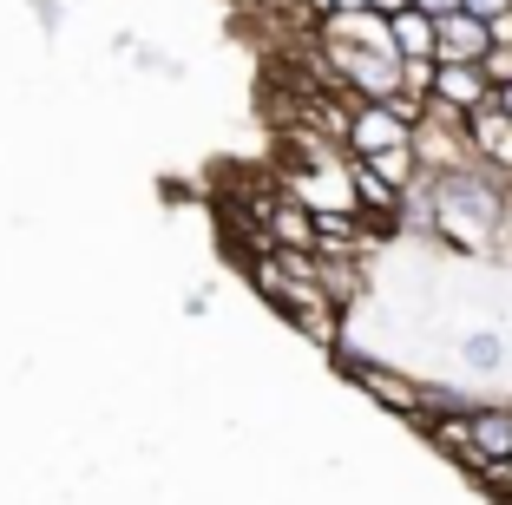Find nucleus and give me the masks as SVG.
<instances>
[{
  "label": "nucleus",
  "mask_w": 512,
  "mask_h": 505,
  "mask_svg": "<svg viewBox=\"0 0 512 505\" xmlns=\"http://www.w3.org/2000/svg\"><path fill=\"white\" fill-rule=\"evenodd\" d=\"M467 151L486 164V171H499V178L512 184V119L499 112V92L480 105V112H467Z\"/></svg>",
  "instance_id": "5"
},
{
  "label": "nucleus",
  "mask_w": 512,
  "mask_h": 505,
  "mask_svg": "<svg viewBox=\"0 0 512 505\" xmlns=\"http://www.w3.org/2000/svg\"><path fill=\"white\" fill-rule=\"evenodd\" d=\"M256 243H276V250H316V217L296 204V197L270 191L256 204Z\"/></svg>",
  "instance_id": "4"
},
{
  "label": "nucleus",
  "mask_w": 512,
  "mask_h": 505,
  "mask_svg": "<svg viewBox=\"0 0 512 505\" xmlns=\"http://www.w3.org/2000/svg\"><path fill=\"white\" fill-rule=\"evenodd\" d=\"M480 73L493 79V92H499V86H512V46H486V60H480Z\"/></svg>",
  "instance_id": "12"
},
{
  "label": "nucleus",
  "mask_w": 512,
  "mask_h": 505,
  "mask_svg": "<svg viewBox=\"0 0 512 505\" xmlns=\"http://www.w3.org/2000/svg\"><path fill=\"white\" fill-rule=\"evenodd\" d=\"M493 99V79L480 73V66L467 60H434V92H427V105H447V112H480V105Z\"/></svg>",
  "instance_id": "6"
},
{
  "label": "nucleus",
  "mask_w": 512,
  "mask_h": 505,
  "mask_svg": "<svg viewBox=\"0 0 512 505\" xmlns=\"http://www.w3.org/2000/svg\"><path fill=\"white\" fill-rule=\"evenodd\" d=\"M467 14H480V20H499V14H512V0H460Z\"/></svg>",
  "instance_id": "14"
},
{
  "label": "nucleus",
  "mask_w": 512,
  "mask_h": 505,
  "mask_svg": "<svg viewBox=\"0 0 512 505\" xmlns=\"http://www.w3.org/2000/svg\"><path fill=\"white\" fill-rule=\"evenodd\" d=\"M486 46H493V27H486L480 14H467V7L434 20V60H467V66H480Z\"/></svg>",
  "instance_id": "7"
},
{
  "label": "nucleus",
  "mask_w": 512,
  "mask_h": 505,
  "mask_svg": "<svg viewBox=\"0 0 512 505\" xmlns=\"http://www.w3.org/2000/svg\"><path fill=\"white\" fill-rule=\"evenodd\" d=\"M401 92L427 99V92H434V60H401Z\"/></svg>",
  "instance_id": "11"
},
{
  "label": "nucleus",
  "mask_w": 512,
  "mask_h": 505,
  "mask_svg": "<svg viewBox=\"0 0 512 505\" xmlns=\"http://www.w3.org/2000/svg\"><path fill=\"white\" fill-rule=\"evenodd\" d=\"M427 197H434V243L453 256H486L499 237H506L512 217V184L499 171H486L480 158L453 164V171H434L427 178Z\"/></svg>",
  "instance_id": "1"
},
{
  "label": "nucleus",
  "mask_w": 512,
  "mask_h": 505,
  "mask_svg": "<svg viewBox=\"0 0 512 505\" xmlns=\"http://www.w3.org/2000/svg\"><path fill=\"white\" fill-rule=\"evenodd\" d=\"M414 7H421V14H434V20L440 14H460V0H414Z\"/></svg>",
  "instance_id": "15"
},
{
  "label": "nucleus",
  "mask_w": 512,
  "mask_h": 505,
  "mask_svg": "<svg viewBox=\"0 0 512 505\" xmlns=\"http://www.w3.org/2000/svg\"><path fill=\"white\" fill-rule=\"evenodd\" d=\"M329 361H335V368H342V374H348L355 387H362L368 401H381V407H388L394 420H407V427H421V420H427V381H414V374L388 368L381 355H355L348 342L335 348Z\"/></svg>",
  "instance_id": "2"
},
{
  "label": "nucleus",
  "mask_w": 512,
  "mask_h": 505,
  "mask_svg": "<svg viewBox=\"0 0 512 505\" xmlns=\"http://www.w3.org/2000/svg\"><path fill=\"white\" fill-rule=\"evenodd\" d=\"M467 433H473V446H480L486 466L512 460V401H473L467 407Z\"/></svg>",
  "instance_id": "8"
},
{
  "label": "nucleus",
  "mask_w": 512,
  "mask_h": 505,
  "mask_svg": "<svg viewBox=\"0 0 512 505\" xmlns=\"http://www.w3.org/2000/svg\"><path fill=\"white\" fill-rule=\"evenodd\" d=\"M460 355H467V368H480V374H493V368H506V342H499L493 328H473L467 342H460Z\"/></svg>",
  "instance_id": "10"
},
{
  "label": "nucleus",
  "mask_w": 512,
  "mask_h": 505,
  "mask_svg": "<svg viewBox=\"0 0 512 505\" xmlns=\"http://www.w3.org/2000/svg\"><path fill=\"white\" fill-rule=\"evenodd\" d=\"M499 112H506V119H512V86H499Z\"/></svg>",
  "instance_id": "18"
},
{
  "label": "nucleus",
  "mask_w": 512,
  "mask_h": 505,
  "mask_svg": "<svg viewBox=\"0 0 512 505\" xmlns=\"http://www.w3.org/2000/svg\"><path fill=\"white\" fill-rule=\"evenodd\" d=\"M388 33H394V60H434V14L401 7V14H388Z\"/></svg>",
  "instance_id": "9"
},
{
  "label": "nucleus",
  "mask_w": 512,
  "mask_h": 505,
  "mask_svg": "<svg viewBox=\"0 0 512 505\" xmlns=\"http://www.w3.org/2000/svg\"><path fill=\"white\" fill-rule=\"evenodd\" d=\"M493 27V46H512V14H499V20H486Z\"/></svg>",
  "instance_id": "16"
},
{
  "label": "nucleus",
  "mask_w": 512,
  "mask_h": 505,
  "mask_svg": "<svg viewBox=\"0 0 512 505\" xmlns=\"http://www.w3.org/2000/svg\"><path fill=\"white\" fill-rule=\"evenodd\" d=\"M375 14H401V7H414V0H368Z\"/></svg>",
  "instance_id": "17"
},
{
  "label": "nucleus",
  "mask_w": 512,
  "mask_h": 505,
  "mask_svg": "<svg viewBox=\"0 0 512 505\" xmlns=\"http://www.w3.org/2000/svg\"><path fill=\"white\" fill-rule=\"evenodd\" d=\"M480 486H486V492H493V499H506V505H512V460H499V466H486V473H480Z\"/></svg>",
  "instance_id": "13"
},
{
  "label": "nucleus",
  "mask_w": 512,
  "mask_h": 505,
  "mask_svg": "<svg viewBox=\"0 0 512 505\" xmlns=\"http://www.w3.org/2000/svg\"><path fill=\"white\" fill-rule=\"evenodd\" d=\"M401 145H414V125L394 105L381 99L348 105V158H375V151H401Z\"/></svg>",
  "instance_id": "3"
}]
</instances>
